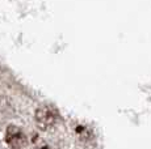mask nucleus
Wrapping results in <instances>:
<instances>
[{"instance_id": "f03ea898", "label": "nucleus", "mask_w": 151, "mask_h": 149, "mask_svg": "<svg viewBox=\"0 0 151 149\" xmlns=\"http://www.w3.org/2000/svg\"><path fill=\"white\" fill-rule=\"evenodd\" d=\"M5 141L11 149H24L27 145V137L19 127L9 126L5 132Z\"/></svg>"}, {"instance_id": "f257e3e1", "label": "nucleus", "mask_w": 151, "mask_h": 149, "mask_svg": "<svg viewBox=\"0 0 151 149\" xmlns=\"http://www.w3.org/2000/svg\"><path fill=\"white\" fill-rule=\"evenodd\" d=\"M58 119L59 116H58L57 110L50 106H42L36 111V123L41 130H49L54 127Z\"/></svg>"}]
</instances>
